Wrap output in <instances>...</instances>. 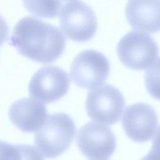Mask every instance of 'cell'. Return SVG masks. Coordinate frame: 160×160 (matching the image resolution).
<instances>
[{"instance_id":"9c48e42d","label":"cell","mask_w":160,"mask_h":160,"mask_svg":"<svg viewBox=\"0 0 160 160\" xmlns=\"http://www.w3.org/2000/svg\"><path fill=\"white\" fill-rule=\"evenodd\" d=\"M158 124L157 114L149 104L139 102L127 107L122 118L127 136L138 142H146L154 136Z\"/></svg>"},{"instance_id":"7a4b0ae2","label":"cell","mask_w":160,"mask_h":160,"mask_svg":"<svg viewBox=\"0 0 160 160\" xmlns=\"http://www.w3.org/2000/svg\"><path fill=\"white\" fill-rule=\"evenodd\" d=\"M75 132L74 121L68 114H49L35 134L36 149L43 158L58 157L69 148Z\"/></svg>"},{"instance_id":"5b68a950","label":"cell","mask_w":160,"mask_h":160,"mask_svg":"<svg viewBox=\"0 0 160 160\" xmlns=\"http://www.w3.org/2000/svg\"><path fill=\"white\" fill-rule=\"evenodd\" d=\"M110 64L101 52L85 50L74 59L70 68V76L73 82L81 88L92 89L100 86L109 75Z\"/></svg>"},{"instance_id":"2e32d148","label":"cell","mask_w":160,"mask_h":160,"mask_svg":"<svg viewBox=\"0 0 160 160\" xmlns=\"http://www.w3.org/2000/svg\"><path fill=\"white\" fill-rule=\"evenodd\" d=\"M9 35V27L4 19L0 14V46L8 39Z\"/></svg>"},{"instance_id":"8992f818","label":"cell","mask_w":160,"mask_h":160,"mask_svg":"<svg viewBox=\"0 0 160 160\" xmlns=\"http://www.w3.org/2000/svg\"><path fill=\"white\" fill-rule=\"evenodd\" d=\"M125 102L124 96L118 89L105 84L88 94L86 109L88 115L92 120L110 125L119 119Z\"/></svg>"},{"instance_id":"277c9868","label":"cell","mask_w":160,"mask_h":160,"mask_svg":"<svg viewBox=\"0 0 160 160\" xmlns=\"http://www.w3.org/2000/svg\"><path fill=\"white\" fill-rule=\"evenodd\" d=\"M60 26L68 38L76 42H86L96 34L98 22L91 8L82 1L76 0L62 8Z\"/></svg>"},{"instance_id":"3957f363","label":"cell","mask_w":160,"mask_h":160,"mask_svg":"<svg viewBox=\"0 0 160 160\" xmlns=\"http://www.w3.org/2000/svg\"><path fill=\"white\" fill-rule=\"evenodd\" d=\"M117 53L121 62L135 70H144L156 60L159 49L154 39L144 32L132 31L119 41Z\"/></svg>"},{"instance_id":"5bb4252c","label":"cell","mask_w":160,"mask_h":160,"mask_svg":"<svg viewBox=\"0 0 160 160\" xmlns=\"http://www.w3.org/2000/svg\"><path fill=\"white\" fill-rule=\"evenodd\" d=\"M144 82L149 94L160 100V58L155 60L146 71Z\"/></svg>"},{"instance_id":"4fadbf2b","label":"cell","mask_w":160,"mask_h":160,"mask_svg":"<svg viewBox=\"0 0 160 160\" xmlns=\"http://www.w3.org/2000/svg\"><path fill=\"white\" fill-rule=\"evenodd\" d=\"M36 148L26 144H11L0 141V159H43Z\"/></svg>"},{"instance_id":"6da1fadb","label":"cell","mask_w":160,"mask_h":160,"mask_svg":"<svg viewBox=\"0 0 160 160\" xmlns=\"http://www.w3.org/2000/svg\"><path fill=\"white\" fill-rule=\"evenodd\" d=\"M9 44L22 56L45 64L54 61L62 55L66 38L58 27L26 16L15 26Z\"/></svg>"},{"instance_id":"30bf717a","label":"cell","mask_w":160,"mask_h":160,"mask_svg":"<svg viewBox=\"0 0 160 160\" xmlns=\"http://www.w3.org/2000/svg\"><path fill=\"white\" fill-rule=\"evenodd\" d=\"M8 114L11 122L26 132L37 131L48 116L46 106L30 98H22L13 102Z\"/></svg>"},{"instance_id":"9a60e30c","label":"cell","mask_w":160,"mask_h":160,"mask_svg":"<svg viewBox=\"0 0 160 160\" xmlns=\"http://www.w3.org/2000/svg\"><path fill=\"white\" fill-rule=\"evenodd\" d=\"M145 159H160V127L154 138L151 151Z\"/></svg>"},{"instance_id":"e0dca14e","label":"cell","mask_w":160,"mask_h":160,"mask_svg":"<svg viewBox=\"0 0 160 160\" xmlns=\"http://www.w3.org/2000/svg\"><path fill=\"white\" fill-rule=\"evenodd\" d=\"M62 1H71V0H62Z\"/></svg>"},{"instance_id":"52a82bcc","label":"cell","mask_w":160,"mask_h":160,"mask_svg":"<svg viewBox=\"0 0 160 160\" xmlns=\"http://www.w3.org/2000/svg\"><path fill=\"white\" fill-rule=\"evenodd\" d=\"M69 87V78L62 68L46 66L32 77L29 84V96L44 103H50L62 98Z\"/></svg>"},{"instance_id":"8fae6325","label":"cell","mask_w":160,"mask_h":160,"mask_svg":"<svg viewBox=\"0 0 160 160\" xmlns=\"http://www.w3.org/2000/svg\"><path fill=\"white\" fill-rule=\"evenodd\" d=\"M130 26L141 31H160V0H129L125 8Z\"/></svg>"},{"instance_id":"7c38bea8","label":"cell","mask_w":160,"mask_h":160,"mask_svg":"<svg viewBox=\"0 0 160 160\" xmlns=\"http://www.w3.org/2000/svg\"><path fill=\"white\" fill-rule=\"evenodd\" d=\"M22 2L27 11L42 18L56 17L61 8L59 0H22Z\"/></svg>"},{"instance_id":"ba28073f","label":"cell","mask_w":160,"mask_h":160,"mask_svg":"<svg viewBox=\"0 0 160 160\" xmlns=\"http://www.w3.org/2000/svg\"><path fill=\"white\" fill-rule=\"evenodd\" d=\"M76 142L81 152L92 159H109L116 147V137L111 129L94 122H89L79 129Z\"/></svg>"}]
</instances>
